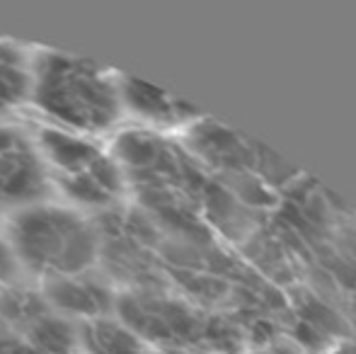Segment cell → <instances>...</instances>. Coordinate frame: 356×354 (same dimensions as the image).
<instances>
[{
    "label": "cell",
    "mask_w": 356,
    "mask_h": 354,
    "mask_svg": "<svg viewBox=\"0 0 356 354\" xmlns=\"http://www.w3.org/2000/svg\"><path fill=\"white\" fill-rule=\"evenodd\" d=\"M34 104L78 131H107L122 112L119 83L102 68L66 54H42L32 68Z\"/></svg>",
    "instance_id": "1"
},
{
    "label": "cell",
    "mask_w": 356,
    "mask_h": 354,
    "mask_svg": "<svg viewBox=\"0 0 356 354\" xmlns=\"http://www.w3.org/2000/svg\"><path fill=\"white\" fill-rule=\"evenodd\" d=\"M15 260L51 279L85 274L99 252L97 228L61 207H29L10 223Z\"/></svg>",
    "instance_id": "2"
},
{
    "label": "cell",
    "mask_w": 356,
    "mask_h": 354,
    "mask_svg": "<svg viewBox=\"0 0 356 354\" xmlns=\"http://www.w3.org/2000/svg\"><path fill=\"white\" fill-rule=\"evenodd\" d=\"M39 156L56 177L58 187L80 207L109 209L119 202L124 192V175L117 158H112L97 143L83 136L42 129L37 138Z\"/></svg>",
    "instance_id": "3"
},
{
    "label": "cell",
    "mask_w": 356,
    "mask_h": 354,
    "mask_svg": "<svg viewBox=\"0 0 356 354\" xmlns=\"http://www.w3.org/2000/svg\"><path fill=\"white\" fill-rule=\"evenodd\" d=\"M122 323H127L138 337L163 342V350H184L182 345L202 335L197 316L182 303L153 293L150 289H134L117 301Z\"/></svg>",
    "instance_id": "4"
},
{
    "label": "cell",
    "mask_w": 356,
    "mask_h": 354,
    "mask_svg": "<svg viewBox=\"0 0 356 354\" xmlns=\"http://www.w3.org/2000/svg\"><path fill=\"white\" fill-rule=\"evenodd\" d=\"M0 318L10 328L27 337V345L39 354H73V328L44 301L27 289H5L0 296Z\"/></svg>",
    "instance_id": "5"
},
{
    "label": "cell",
    "mask_w": 356,
    "mask_h": 354,
    "mask_svg": "<svg viewBox=\"0 0 356 354\" xmlns=\"http://www.w3.org/2000/svg\"><path fill=\"white\" fill-rule=\"evenodd\" d=\"M47 189L49 175L37 143L22 129L0 124V207H27Z\"/></svg>",
    "instance_id": "6"
},
{
    "label": "cell",
    "mask_w": 356,
    "mask_h": 354,
    "mask_svg": "<svg viewBox=\"0 0 356 354\" xmlns=\"http://www.w3.org/2000/svg\"><path fill=\"white\" fill-rule=\"evenodd\" d=\"M97 228L99 252L109 272L122 282L145 284L150 279V257L145 248V231L134 216L107 211Z\"/></svg>",
    "instance_id": "7"
},
{
    "label": "cell",
    "mask_w": 356,
    "mask_h": 354,
    "mask_svg": "<svg viewBox=\"0 0 356 354\" xmlns=\"http://www.w3.org/2000/svg\"><path fill=\"white\" fill-rule=\"evenodd\" d=\"M47 303L58 316L68 313V316H80L88 321L104 318V313L114 306L112 289L99 279L88 277V272L47 282Z\"/></svg>",
    "instance_id": "8"
},
{
    "label": "cell",
    "mask_w": 356,
    "mask_h": 354,
    "mask_svg": "<svg viewBox=\"0 0 356 354\" xmlns=\"http://www.w3.org/2000/svg\"><path fill=\"white\" fill-rule=\"evenodd\" d=\"M119 95H122V102H127L134 114L155 124H177L192 114V107H187L184 102L129 76L119 83Z\"/></svg>",
    "instance_id": "9"
},
{
    "label": "cell",
    "mask_w": 356,
    "mask_h": 354,
    "mask_svg": "<svg viewBox=\"0 0 356 354\" xmlns=\"http://www.w3.org/2000/svg\"><path fill=\"white\" fill-rule=\"evenodd\" d=\"M80 345L88 354H145L143 342L127 323L95 318L80 330Z\"/></svg>",
    "instance_id": "10"
},
{
    "label": "cell",
    "mask_w": 356,
    "mask_h": 354,
    "mask_svg": "<svg viewBox=\"0 0 356 354\" xmlns=\"http://www.w3.org/2000/svg\"><path fill=\"white\" fill-rule=\"evenodd\" d=\"M32 71L22 49L0 42V114L10 112L29 95Z\"/></svg>",
    "instance_id": "11"
},
{
    "label": "cell",
    "mask_w": 356,
    "mask_h": 354,
    "mask_svg": "<svg viewBox=\"0 0 356 354\" xmlns=\"http://www.w3.org/2000/svg\"><path fill=\"white\" fill-rule=\"evenodd\" d=\"M15 269H17V260L15 252L8 248V243L0 241V293L10 289V282L15 279Z\"/></svg>",
    "instance_id": "12"
},
{
    "label": "cell",
    "mask_w": 356,
    "mask_h": 354,
    "mask_svg": "<svg viewBox=\"0 0 356 354\" xmlns=\"http://www.w3.org/2000/svg\"><path fill=\"white\" fill-rule=\"evenodd\" d=\"M0 354H39L37 350H32L29 345H22L17 340H3L0 337Z\"/></svg>",
    "instance_id": "13"
},
{
    "label": "cell",
    "mask_w": 356,
    "mask_h": 354,
    "mask_svg": "<svg viewBox=\"0 0 356 354\" xmlns=\"http://www.w3.org/2000/svg\"><path fill=\"white\" fill-rule=\"evenodd\" d=\"M153 354H194V352H189V350H158Z\"/></svg>",
    "instance_id": "14"
}]
</instances>
